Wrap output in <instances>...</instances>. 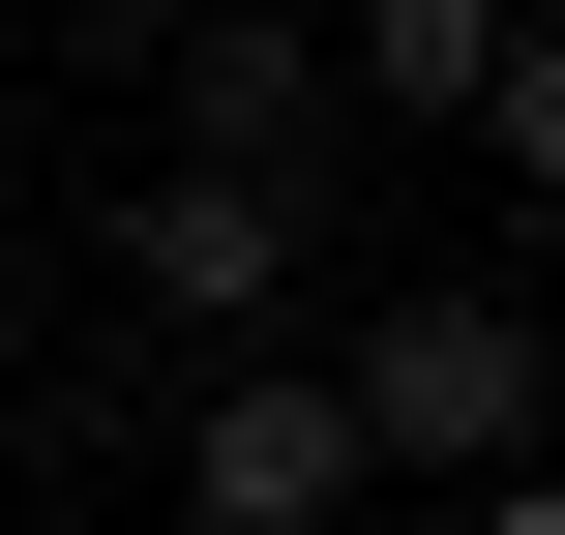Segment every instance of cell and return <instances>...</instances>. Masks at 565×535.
Returning <instances> with one entry per match:
<instances>
[{"mask_svg": "<svg viewBox=\"0 0 565 535\" xmlns=\"http://www.w3.org/2000/svg\"><path fill=\"white\" fill-rule=\"evenodd\" d=\"M328 417H358V477H507V447H536V298H507V268H417V298L328 357Z\"/></svg>", "mask_w": 565, "mask_h": 535, "instance_id": "cell-1", "label": "cell"}, {"mask_svg": "<svg viewBox=\"0 0 565 535\" xmlns=\"http://www.w3.org/2000/svg\"><path fill=\"white\" fill-rule=\"evenodd\" d=\"M149 477H179V535H328L358 506V417H328V357H209Z\"/></svg>", "mask_w": 565, "mask_h": 535, "instance_id": "cell-2", "label": "cell"}, {"mask_svg": "<svg viewBox=\"0 0 565 535\" xmlns=\"http://www.w3.org/2000/svg\"><path fill=\"white\" fill-rule=\"evenodd\" d=\"M119 298H149L179 357H268V298H298V208H268V179H149V208H119Z\"/></svg>", "mask_w": 565, "mask_h": 535, "instance_id": "cell-3", "label": "cell"}, {"mask_svg": "<svg viewBox=\"0 0 565 535\" xmlns=\"http://www.w3.org/2000/svg\"><path fill=\"white\" fill-rule=\"evenodd\" d=\"M179 179H268V208H298V179H328V30L209 0V30H179Z\"/></svg>", "mask_w": 565, "mask_h": 535, "instance_id": "cell-4", "label": "cell"}, {"mask_svg": "<svg viewBox=\"0 0 565 535\" xmlns=\"http://www.w3.org/2000/svg\"><path fill=\"white\" fill-rule=\"evenodd\" d=\"M507 60H536L507 0H358V60H328V119H447V149H477V89H507Z\"/></svg>", "mask_w": 565, "mask_h": 535, "instance_id": "cell-5", "label": "cell"}, {"mask_svg": "<svg viewBox=\"0 0 565 535\" xmlns=\"http://www.w3.org/2000/svg\"><path fill=\"white\" fill-rule=\"evenodd\" d=\"M477 535H565V506H536V477H477Z\"/></svg>", "mask_w": 565, "mask_h": 535, "instance_id": "cell-6", "label": "cell"}]
</instances>
